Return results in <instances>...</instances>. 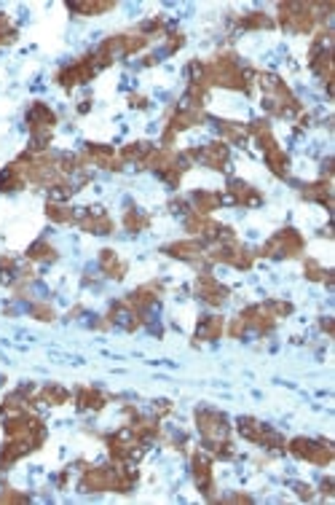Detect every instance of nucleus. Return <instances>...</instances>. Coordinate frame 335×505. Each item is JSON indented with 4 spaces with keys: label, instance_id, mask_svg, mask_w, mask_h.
Masks as SVG:
<instances>
[{
    "label": "nucleus",
    "instance_id": "nucleus-1",
    "mask_svg": "<svg viewBox=\"0 0 335 505\" xmlns=\"http://www.w3.org/2000/svg\"><path fill=\"white\" fill-rule=\"evenodd\" d=\"M196 422H199V433L204 438V446L209 454L220 457V460H231L233 457V444H231V427H228V420L220 414V411L212 409H199L196 411Z\"/></svg>",
    "mask_w": 335,
    "mask_h": 505
},
{
    "label": "nucleus",
    "instance_id": "nucleus-2",
    "mask_svg": "<svg viewBox=\"0 0 335 505\" xmlns=\"http://www.w3.org/2000/svg\"><path fill=\"white\" fill-rule=\"evenodd\" d=\"M319 6H308V3H281L279 6V22L287 32H311L317 28L319 16H317Z\"/></svg>",
    "mask_w": 335,
    "mask_h": 505
},
{
    "label": "nucleus",
    "instance_id": "nucleus-3",
    "mask_svg": "<svg viewBox=\"0 0 335 505\" xmlns=\"http://www.w3.org/2000/svg\"><path fill=\"white\" fill-rule=\"evenodd\" d=\"M300 253H303V237L295 229L276 232L260 250V256H266V259H298Z\"/></svg>",
    "mask_w": 335,
    "mask_h": 505
},
{
    "label": "nucleus",
    "instance_id": "nucleus-4",
    "mask_svg": "<svg viewBox=\"0 0 335 505\" xmlns=\"http://www.w3.org/2000/svg\"><path fill=\"white\" fill-rule=\"evenodd\" d=\"M287 449L293 451L295 457L308 460V463H314V465H330V460H333V446H330L327 441L295 438V441H290V446H287Z\"/></svg>",
    "mask_w": 335,
    "mask_h": 505
},
{
    "label": "nucleus",
    "instance_id": "nucleus-5",
    "mask_svg": "<svg viewBox=\"0 0 335 505\" xmlns=\"http://www.w3.org/2000/svg\"><path fill=\"white\" fill-rule=\"evenodd\" d=\"M239 433L247 438V441L260 444V446H266V449H281V446H284L279 433H274L271 427L260 424L257 420H250V417H241L239 420Z\"/></svg>",
    "mask_w": 335,
    "mask_h": 505
},
{
    "label": "nucleus",
    "instance_id": "nucleus-6",
    "mask_svg": "<svg viewBox=\"0 0 335 505\" xmlns=\"http://www.w3.org/2000/svg\"><path fill=\"white\" fill-rule=\"evenodd\" d=\"M190 468H193V481L199 487L201 494L212 497L214 492V478H212V457L207 451H196L193 460H190Z\"/></svg>",
    "mask_w": 335,
    "mask_h": 505
},
{
    "label": "nucleus",
    "instance_id": "nucleus-7",
    "mask_svg": "<svg viewBox=\"0 0 335 505\" xmlns=\"http://www.w3.org/2000/svg\"><path fill=\"white\" fill-rule=\"evenodd\" d=\"M75 223L89 234H110L113 232V220L107 218V213L102 210V207H86V213L75 215Z\"/></svg>",
    "mask_w": 335,
    "mask_h": 505
},
{
    "label": "nucleus",
    "instance_id": "nucleus-8",
    "mask_svg": "<svg viewBox=\"0 0 335 505\" xmlns=\"http://www.w3.org/2000/svg\"><path fill=\"white\" fill-rule=\"evenodd\" d=\"M188 156H190V159H199L201 164H207V167H212V170H226L231 153H228L226 143H209V145H204V148L188 150Z\"/></svg>",
    "mask_w": 335,
    "mask_h": 505
},
{
    "label": "nucleus",
    "instance_id": "nucleus-9",
    "mask_svg": "<svg viewBox=\"0 0 335 505\" xmlns=\"http://www.w3.org/2000/svg\"><path fill=\"white\" fill-rule=\"evenodd\" d=\"M196 293H199L207 304H212V307H217V304H223V301L228 299V287L223 285L220 280H214L209 272L199 274V280H196Z\"/></svg>",
    "mask_w": 335,
    "mask_h": 505
},
{
    "label": "nucleus",
    "instance_id": "nucleus-10",
    "mask_svg": "<svg viewBox=\"0 0 335 505\" xmlns=\"http://www.w3.org/2000/svg\"><path fill=\"white\" fill-rule=\"evenodd\" d=\"M166 256L180 261H188V263H199L201 259H207V247L199 239H185V242H172V245L164 247Z\"/></svg>",
    "mask_w": 335,
    "mask_h": 505
},
{
    "label": "nucleus",
    "instance_id": "nucleus-11",
    "mask_svg": "<svg viewBox=\"0 0 335 505\" xmlns=\"http://www.w3.org/2000/svg\"><path fill=\"white\" fill-rule=\"evenodd\" d=\"M228 202H231V205L250 207V205H260V202H263V196L255 191L250 183L231 180V183H228Z\"/></svg>",
    "mask_w": 335,
    "mask_h": 505
},
{
    "label": "nucleus",
    "instance_id": "nucleus-12",
    "mask_svg": "<svg viewBox=\"0 0 335 505\" xmlns=\"http://www.w3.org/2000/svg\"><path fill=\"white\" fill-rule=\"evenodd\" d=\"M223 331H226V320L223 317H201L199 320V328H196V339L199 342H214V339H220L223 336Z\"/></svg>",
    "mask_w": 335,
    "mask_h": 505
},
{
    "label": "nucleus",
    "instance_id": "nucleus-13",
    "mask_svg": "<svg viewBox=\"0 0 335 505\" xmlns=\"http://www.w3.org/2000/svg\"><path fill=\"white\" fill-rule=\"evenodd\" d=\"M190 202H193V210L190 213H199V215H209L212 210L223 205V194L217 191H196L190 196Z\"/></svg>",
    "mask_w": 335,
    "mask_h": 505
},
{
    "label": "nucleus",
    "instance_id": "nucleus-14",
    "mask_svg": "<svg viewBox=\"0 0 335 505\" xmlns=\"http://www.w3.org/2000/svg\"><path fill=\"white\" fill-rule=\"evenodd\" d=\"M99 266H102V272L107 277H113V280H123V274H126V263L116 256V250H102L99 253Z\"/></svg>",
    "mask_w": 335,
    "mask_h": 505
},
{
    "label": "nucleus",
    "instance_id": "nucleus-15",
    "mask_svg": "<svg viewBox=\"0 0 335 505\" xmlns=\"http://www.w3.org/2000/svg\"><path fill=\"white\" fill-rule=\"evenodd\" d=\"M75 400H78L80 409H92V411H99L105 406L107 398L99 393V390H92V387H80L78 393H75Z\"/></svg>",
    "mask_w": 335,
    "mask_h": 505
},
{
    "label": "nucleus",
    "instance_id": "nucleus-16",
    "mask_svg": "<svg viewBox=\"0 0 335 505\" xmlns=\"http://www.w3.org/2000/svg\"><path fill=\"white\" fill-rule=\"evenodd\" d=\"M330 194H333V189H330V180H319V183H311V186H306L303 196H306V199H311V202H319V205L330 207V205H333Z\"/></svg>",
    "mask_w": 335,
    "mask_h": 505
},
{
    "label": "nucleus",
    "instance_id": "nucleus-17",
    "mask_svg": "<svg viewBox=\"0 0 335 505\" xmlns=\"http://www.w3.org/2000/svg\"><path fill=\"white\" fill-rule=\"evenodd\" d=\"M38 398L43 400V403H49V406H62V403H67V398H70V393H67L65 387H56V384H49V387H43L38 393Z\"/></svg>",
    "mask_w": 335,
    "mask_h": 505
},
{
    "label": "nucleus",
    "instance_id": "nucleus-18",
    "mask_svg": "<svg viewBox=\"0 0 335 505\" xmlns=\"http://www.w3.org/2000/svg\"><path fill=\"white\" fill-rule=\"evenodd\" d=\"M27 259L30 261H46V263H49V261H56V250H54L46 239H38L35 245L27 250Z\"/></svg>",
    "mask_w": 335,
    "mask_h": 505
},
{
    "label": "nucleus",
    "instance_id": "nucleus-19",
    "mask_svg": "<svg viewBox=\"0 0 335 505\" xmlns=\"http://www.w3.org/2000/svg\"><path fill=\"white\" fill-rule=\"evenodd\" d=\"M150 226V218H147L145 213H140V210H126V215H123V229H129V232H142Z\"/></svg>",
    "mask_w": 335,
    "mask_h": 505
},
{
    "label": "nucleus",
    "instance_id": "nucleus-20",
    "mask_svg": "<svg viewBox=\"0 0 335 505\" xmlns=\"http://www.w3.org/2000/svg\"><path fill=\"white\" fill-rule=\"evenodd\" d=\"M110 8H116V3H70V11H75V14H105Z\"/></svg>",
    "mask_w": 335,
    "mask_h": 505
},
{
    "label": "nucleus",
    "instance_id": "nucleus-21",
    "mask_svg": "<svg viewBox=\"0 0 335 505\" xmlns=\"http://www.w3.org/2000/svg\"><path fill=\"white\" fill-rule=\"evenodd\" d=\"M46 215H49L51 220H56V223H75V213H73L70 207L54 205V202L46 205Z\"/></svg>",
    "mask_w": 335,
    "mask_h": 505
},
{
    "label": "nucleus",
    "instance_id": "nucleus-22",
    "mask_svg": "<svg viewBox=\"0 0 335 505\" xmlns=\"http://www.w3.org/2000/svg\"><path fill=\"white\" fill-rule=\"evenodd\" d=\"M241 28L244 30H263V28H274V19L271 16H266V14H247L244 19L239 22Z\"/></svg>",
    "mask_w": 335,
    "mask_h": 505
},
{
    "label": "nucleus",
    "instance_id": "nucleus-23",
    "mask_svg": "<svg viewBox=\"0 0 335 505\" xmlns=\"http://www.w3.org/2000/svg\"><path fill=\"white\" fill-rule=\"evenodd\" d=\"M306 277L308 280H317V283H327V285H333V280H330V272H324L319 263H306Z\"/></svg>",
    "mask_w": 335,
    "mask_h": 505
},
{
    "label": "nucleus",
    "instance_id": "nucleus-24",
    "mask_svg": "<svg viewBox=\"0 0 335 505\" xmlns=\"http://www.w3.org/2000/svg\"><path fill=\"white\" fill-rule=\"evenodd\" d=\"M16 38V28L6 14H0V43H11Z\"/></svg>",
    "mask_w": 335,
    "mask_h": 505
},
{
    "label": "nucleus",
    "instance_id": "nucleus-25",
    "mask_svg": "<svg viewBox=\"0 0 335 505\" xmlns=\"http://www.w3.org/2000/svg\"><path fill=\"white\" fill-rule=\"evenodd\" d=\"M32 317H38V320H54V309L49 304H32Z\"/></svg>",
    "mask_w": 335,
    "mask_h": 505
},
{
    "label": "nucleus",
    "instance_id": "nucleus-26",
    "mask_svg": "<svg viewBox=\"0 0 335 505\" xmlns=\"http://www.w3.org/2000/svg\"><path fill=\"white\" fill-rule=\"evenodd\" d=\"M27 500H30L27 494H19V492H13V489L0 492V503H27Z\"/></svg>",
    "mask_w": 335,
    "mask_h": 505
}]
</instances>
